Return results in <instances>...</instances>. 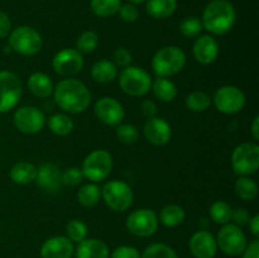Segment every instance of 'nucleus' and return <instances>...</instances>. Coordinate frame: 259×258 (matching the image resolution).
<instances>
[{
  "mask_svg": "<svg viewBox=\"0 0 259 258\" xmlns=\"http://www.w3.org/2000/svg\"><path fill=\"white\" fill-rule=\"evenodd\" d=\"M76 197H77V201L80 205L85 207H93L100 201L101 189L94 182H90V184H86L80 187Z\"/></svg>",
  "mask_w": 259,
  "mask_h": 258,
  "instance_id": "obj_30",
  "label": "nucleus"
},
{
  "mask_svg": "<svg viewBox=\"0 0 259 258\" xmlns=\"http://www.w3.org/2000/svg\"><path fill=\"white\" fill-rule=\"evenodd\" d=\"M101 197L109 209L116 212H124L133 204L134 194L126 182L111 180L101 189Z\"/></svg>",
  "mask_w": 259,
  "mask_h": 258,
  "instance_id": "obj_6",
  "label": "nucleus"
},
{
  "mask_svg": "<svg viewBox=\"0 0 259 258\" xmlns=\"http://www.w3.org/2000/svg\"><path fill=\"white\" fill-rule=\"evenodd\" d=\"M235 194L243 201H253L258 196L257 182L249 176H239L234 184Z\"/></svg>",
  "mask_w": 259,
  "mask_h": 258,
  "instance_id": "obj_29",
  "label": "nucleus"
},
{
  "mask_svg": "<svg viewBox=\"0 0 259 258\" xmlns=\"http://www.w3.org/2000/svg\"><path fill=\"white\" fill-rule=\"evenodd\" d=\"M177 9V0H147L146 10L156 19L169 18Z\"/></svg>",
  "mask_w": 259,
  "mask_h": 258,
  "instance_id": "obj_26",
  "label": "nucleus"
},
{
  "mask_svg": "<svg viewBox=\"0 0 259 258\" xmlns=\"http://www.w3.org/2000/svg\"><path fill=\"white\" fill-rule=\"evenodd\" d=\"M248 227H249L250 233H252L255 238H258L259 235V215L258 214H255L254 217H250L249 223H248Z\"/></svg>",
  "mask_w": 259,
  "mask_h": 258,
  "instance_id": "obj_47",
  "label": "nucleus"
},
{
  "mask_svg": "<svg viewBox=\"0 0 259 258\" xmlns=\"http://www.w3.org/2000/svg\"><path fill=\"white\" fill-rule=\"evenodd\" d=\"M237 20L235 8L229 0H211L202 12V27L214 35L227 34Z\"/></svg>",
  "mask_w": 259,
  "mask_h": 258,
  "instance_id": "obj_2",
  "label": "nucleus"
},
{
  "mask_svg": "<svg viewBox=\"0 0 259 258\" xmlns=\"http://www.w3.org/2000/svg\"><path fill=\"white\" fill-rule=\"evenodd\" d=\"M192 53L195 60L201 65H211L219 56V43L210 34L200 35L195 40Z\"/></svg>",
  "mask_w": 259,
  "mask_h": 258,
  "instance_id": "obj_20",
  "label": "nucleus"
},
{
  "mask_svg": "<svg viewBox=\"0 0 259 258\" xmlns=\"http://www.w3.org/2000/svg\"><path fill=\"white\" fill-rule=\"evenodd\" d=\"M141 258H179V255H177L176 250L169 247L168 244L152 243L143 250Z\"/></svg>",
  "mask_w": 259,
  "mask_h": 258,
  "instance_id": "obj_34",
  "label": "nucleus"
},
{
  "mask_svg": "<svg viewBox=\"0 0 259 258\" xmlns=\"http://www.w3.org/2000/svg\"><path fill=\"white\" fill-rule=\"evenodd\" d=\"M9 47L13 52L23 56H34L42 50L43 38L39 32L28 25H20L12 29L8 37Z\"/></svg>",
  "mask_w": 259,
  "mask_h": 258,
  "instance_id": "obj_5",
  "label": "nucleus"
},
{
  "mask_svg": "<svg viewBox=\"0 0 259 258\" xmlns=\"http://www.w3.org/2000/svg\"><path fill=\"white\" fill-rule=\"evenodd\" d=\"M46 121H47L50 131L53 134L60 137L68 136L73 131V128H75V123H73L72 118L65 113L53 114Z\"/></svg>",
  "mask_w": 259,
  "mask_h": 258,
  "instance_id": "obj_28",
  "label": "nucleus"
},
{
  "mask_svg": "<svg viewBox=\"0 0 259 258\" xmlns=\"http://www.w3.org/2000/svg\"><path fill=\"white\" fill-rule=\"evenodd\" d=\"M116 136L119 141L124 144H133L138 141V129L133 124H119L116 125Z\"/></svg>",
  "mask_w": 259,
  "mask_h": 258,
  "instance_id": "obj_38",
  "label": "nucleus"
},
{
  "mask_svg": "<svg viewBox=\"0 0 259 258\" xmlns=\"http://www.w3.org/2000/svg\"><path fill=\"white\" fill-rule=\"evenodd\" d=\"M118 13L121 19L126 23H134L139 17L138 8L134 4H131V3L120 5V9H119Z\"/></svg>",
  "mask_w": 259,
  "mask_h": 258,
  "instance_id": "obj_41",
  "label": "nucleus"
},
{
  "mask_svg": "<svg viewBox=\"0 0 259 258\" xmlns=\"http://www.w3.org/2000/svg\"><path fill=\"white\" fill-rule=\"evenodd\" d=\"M120 0H91L90 7L95 15L100 18H109L115 15L120 9Z\"/></svg>",
  "mask_w": 259,
  "mask_h": 258,
  "instance_id": "obj_32",
  "label": "nucleus"
},
{
  "mask_svg": "<svg viewBox=\"0 0 259 258\" xmlns=\"http://www.w3.org/2000/svg\"><path fill=\"white\" fill-rule=\"evenodd\" d=\"M73 252V243L66 235H55L48 238L40 247L42 258H71Z\"/></svg>",
  "mask_w": 259,
  "mask_h": 258,
  "instance_id": "obj_18",
  "label": "nucleus"
},
{
  "mask_svg": "<svg viewBox=\"0 0 259 258\" xmlns=\"http://www.w3.org/2000/svg\"><path fill=\"white\" fill-rule=\"evenodd\" d=\"M232 206L228 204L227 201H223V200H218V201L212 202L211 206H210L209 214L210 218L214 223L220 225H225L230 222V218H232Z\"/></svg>",
  "mask_w": 259,
  "mask_h": 258,
  "instance_id": "obj_33",
  "label": "nucleus"
},
{
  "mask_svg": "<svg viewBox=\"0 0 259 258\" xmlns=\"http://www.w3.org/2000/svg\"><path fill=\"white\" fill-rule=\"evenodd\" d=\"M37 167L27 161H19L10 168L9 176L12 181L17 185H29L35 181Z\"/></svg>",
  "mask_w": 259,
  "mask_h": 258,
  "instance_id": "obj_24",
  "label": "nucleus"
},
{
  "mask_svg": "<svg viewBox=\"0 0 259 258\" xmlns=\"http://www.w3.org/2000/svg\"><path fill=\"white\" fill-rule=\"evenodd\" d=\"M242 254L243 258H259V240L257 238L247 245Z\"/></svg>",
  "mask_w": 259,
  "mask_h": 258,
  "instance_id": "obj_46",
  "label": "nucleus"
},
{
  "mask_svg": "<svg viewBox=\"0 0 259 258\" xmlns=\"http://www.w3.org/2000/svg\"><path fill=\"white\" fill-rule=\"evenodd\" d=\"M114 63L116 67H128L131 66L132 61H133V56H132L131 51H128L124 47H119L114 51Z\"/></svg>",
  "mask_w": 259,
  "mask_h": 258,
  "instance_id": "obj_40",
  "label": "nucleus"
},
{
  "mask_svg": "<svg viewBox=\"0 0 259 258\" xmlns=\"http://www.w3.org/2000/svg\"><path fill=\"white\" fill-rule=\"evenodd\" d=\"M232 167L239 176H250L259 168V146L255 142H244L232 153Z\"/></svg>",
  "mask_w": 259,
  "mask_h": 258,
  "instance_id": "obj_8",
  "label": "nucleus"
},
{
  "mask_svg": "<svg viewBox=\"0 0 259 258\" xmlns=\"http://www.w3.org/2000/svg\"><path fill=\"white\" fill-rule=\"evenodd\" d=\"M211 101L218 111L227 115H233L244 108L247 100L242 89L234 85H224L215 91Z\"/></svg>",
  "mask_w": 259,
  "mask_h": 258,
  "instance_id": "obj_12",
  "label": "nucleus"
},
{
  "mask_svg": "<svg viewBox=\"0 0 259 258\" xmlns=\"http://www.w3.org/2000/svg\"><path fill=\"white\" fill-rule=\"evenodd\" d=\"M83 177L82 171L78 167H68L65 171H62V185L65 186H77L82 182Z\"/></svg>",
  "mask_w": 259,
  "mask_h": 258,
  "instance_id": "obj_39",
  "label": "nucleus"
},
{
  "mask_svg": "<svg viewBox=\"0 0 259 258\" xmlns=\"http://www.w3.org/2000/svg\"><path fill=\"white\" fill-rule=\"evenodd\" d=\"M109 258H141V253L132 245H120L114 249Z\"/></svg>",
  "mask_w": 259,
  "mask_h": 258,
  "instance_id": "obj_42",
  "label": "nucleus"
},
{
  "mask_svg": "<svg viewBox=\"0 0 259 258\" xmlns=\"http://www.w3.org/2000/svg\"><path fill=\"white\" fill-rule=\"evenodd\" d=\"M28 90L32 95L39 99H47L53 94V81L47 73L45 72H34L29 76L27 81Z\"/></svg>",
  "mask_w": 259,
  "mask_h": 258,
  "instance_id": "obj_22",
  "label": "nucleus"
},
{
  "mask_svg": "<svg viewBox=\"0 0 259 258\" xmlns=\"http://www.w3.org/2000/svg\"><path fill=\"white\" fill-rule=\"evenodd\" d=\"M90 75L95 82L110 83L118 76V67L113 61L99 60L91 66Z\"/></svg>",
  "mask_w": 259,
  "mask_h": 258,
  "instance_id": "obj_23",
  "label": "nucleus"
},
{
  "mask_svg": "<svg viewBox=\"0 0 259 258\" xmlns=\"http://www.w3.org/2000/svg\"><path fill=\"white\" fill-rule=\"evenodd\" d=\"M143 133L147 141L153 146H164L172 138V128L168 121L159 116L147 119L143 126Z\"/></svg>",
  "mask_w": 259,
  "mask_h": 258,
  "instance_id": "obj_16",
  "label": "nucleus"
},
{
  "mask_svg": "<svg viewBox=\"0 0 259 258\" xmlns=\"http://www.w3.org/2000/svg\"><path fill=\"white\" fill-rule=\"evenodd\" d=\"M46 115L40 109L27 105L17 109L13 115V123L19 132L24 134L39 133L46 125Z\"/></svg>",
  "mask_w": 259,
  "mask_h": 258,
  "instance_id": "obj_13",
  "label": "nucleus"
},
{
  "mask_svg": "<svg viewBox=\"0 0 259 258\" xmlns=\"http://www.w3.org/2000/svg\"><path fill=\"white\" fill-rule=\"evenodd\" d=\"M94 113L101 123L110 126L119 125L125 118L124 106L121 105L120 101L111 96H104L99 99L94 106Z\"/></svg>",
  "mask_w": 259,
  "mask_h": 258,
  "instance_id": "obj_15",
  "label": "nucleus"
},
{
  "mask_svg": "<svg viewBox=\"0 0 259 258\" xmlns=\"http://www.w3.org/2000/svg\"><path fill=\"white\" fill-rule=\"evenodd\" d=\"M119 85L128 96L141 98L151 91L152 77L144 68L131 65L119 73Z\"/></svg>",
  "mask_w": 259,
  "mask_h": 258,
  "instance_id": "obj_4",
  "label": "nucleus"
},
{
  "mask_svg": "<svg viewBox=\"0 0 259 258\" xmlns=\"http://www.w3.org/2000/svg\"><path fill=\"white\" fill-rule=\"evenodd\" d=\"M186 53L177 46H166L154 53L152 68L157 77H171L181 72L186 66Z\"/></svg>",
  "mask_w": 259,
  "mask_h": 258,
  "instance_id": "obj_3",
  "label": "nucleus"
},
{
  "mask_svg": "<svg viewBox=\"0 0 259 258\" xmlns=\"http://www.w3.org/2000/svg\"><path fill=\"white\" fill-rule=\"evenodd\" d=\"M125 227L128 232L136 237H151L158 229V215L152 209H137L128 215Z\"/></svg>",
  "mask_w": 259,
  "mask_h": 258,
  "instance_id": "obj_11",
  "label": "nucleus"
},
{
  "mask_svg": "<svg viewBox=\"0 0 259 258\" xmlns=\"http://www.w3.org/2000/svg\"><path fill=\"white\" fill-rule=\"evenodd\" d=\"M230 220H233V224L238 225V227H244V225H248V223H249L250 214L244 207H237V209L232 210Z\"/></svg>",
  "mask_w": 259,
  "mask_h": 258,
  "instance_id": "obj_43",
  "label": "nucleus"
},
{
  "mask_svg": "<svg viewBox=\"0 0 259 258\" xmlns=\"http://www.w3.org/2000/svg\"><path fill=\"white\" fill-rule=\"evenodd\" d=\"M151 90L153 91L154 96L163 103L174 101L179 93L176 83L169 80L168 77H157L156 80H152Z\"/></svg>",
  "mask_w": 259,
  "mask_h": 258,
  "instance_id": "obj_25",
  "label": "nucleus"
},
{
  "mask_svg": "<svg viewBox=\"0 0 259 258\" xmlns=\"http://www.w3.org/2000/svg\"><path fill=\"white\" fill-rule=\"evenodd\" d=\"M215 239H217L218 248L224 254L230 257L242 254L248 245V239L242 228L230 223L220 228Z\"/></svg>",
  "mask_w": 259,
  "mask_h": 258,
  "instance_id": "obj_9",
  "label": "nucleus"
},
{
  "mask_svg": "<svg viewBox=\"0 0 259 258\" xmlns=\"http://www.w3.org/2000/svg\"><path fill=\"white\" fill-rule=\"evenodd\" d=\"M53 99L68 114H81L90 106L91 93L82 81L73 77L61 80L53 89Z\"/></svg>",
  "mask_w": 259,
  "mask_h": 258,
  "instance_id": "obj_1",
  "label": "nucleus"
},
{
  "mask_svg": "<svg viewBox=\"0 0 259 258\" xmlns=\"http://www.w3.org/2000/svg\"><path fill=\"white\" fill-rule=\"evenodd\" d=\"M186 218V212H185L184 207L180 206L177 204H168L163 206L159 211L158 219L164 227L167 228H175L182 224Z\"/></svg>",
  "mask_w": 259,
  "mask_h": 258,
  "instance_id": "obj_27",
  "label": "nucleus"
},
{
  "mask_svg": "<svg viewBox=\"0 0 259 258\" xmlns=\"http://www.w3.org/2000/svg\"><path fill=\"white\" fill-rule=\"evenodd\" d=\"M142 113L146 116L147 119H151L153 116H157V105L153 100H149V99H146V100L142 103Z\"/></svg>",
  "mask_w": 259,
  "mask_h": 258,
  "instance_id": "obj_45",
  "label": "nucleus"
},
{
  "mask_svg": "<svg viewBox=\"0 0 259 258\" xmlns=\"http://www.w3.org/2000/svg\"><path fill=\"white\" fill-rule=\"evenodd\" d=\"M76 258H109L110 249L104 240L96 238H86L77 243L75 252Z\"/></svg>",
  "mask_w": 259,
  "mask_h": 258,
  "instance_id": "obj_21",
  "label": "nucleus"
},
{
  "mask_svg": "<svg viewBox=\"0 0 259 258\" xmlns=\"http://www.w3.org/2000/svg\"><path fill=\"white\" fill-rule=\"evenodd\" d=\"M83 67V56L76 48H63L52 60V68L62 77H73Z\"/></svg>",
  "mask_w": 259,
  "mask_h": 258,
  "instance_id": "obj_14",
  "label": "nucleus"
},
{
  "mask_svg": "<svg viewBox=\"0 0 259 258\" xmlns=\"http://www.w3.org/2000/svg\"><path fill=\"white\" fill-rule=\"evenodd\" d=\"M12 32V22L7 13L0 12V39L9 37Z\"/></svg>",
  "mask_w": 259,
  "mask_h": 258,
  "instance_id": "obj_44",
  "label": "nucleus"
},
{
  "mask_svg": "<svg viewBox=\"0 0 259 258\" xmlns=\"http://www.w3.org/2000/svg\"><path fill=\"white\" fill-rule=\"evenodd\" d=\"M189 248L195 258H214L218 252L217 239L207 230H199L190 238Z\"/></svg>",
  "mask_w": 259,
  "mask_h": 258,
  "instance_id": "obj_17",
  "label": "nucleus"
},
{
  "mask_svg": "<svg viewBox=\"0 0 259 258\" xmlns=\"http://www.w3.org/2000/svg\"><path fill=\"white\" fill-rule=\"evenodd\" d=\"M35 182L38 186L46 192H57L60 191L62 185V171L60 167L55 163H43L38 167Z\"/></svg>",
  "mask_w": 259,
  "mask_h": 258,
  "instance_id": "obj_19",
  "label": "nucleus"
},
{
  "mask_svg": "<svg viewBox=\"0 0 259 258\" xmlns=\"http://www.w3.org/2000/svg\"><path fill=\"white\" fill-rule=\"evenodd\" d=\"M211 98L205 91H192L185 100V105L194 113H204L211 105Z\"/></svg>",
  "mask_w": 259,
  "mask_h": 258,
  "instance_id": "obj_31",
  "label": "nucleus"
},
{
  "mask_svg": "<svg viewBox=\"0 0 259 258\" xmlns=\"http://www.w3.org/2000/svg\"><path fill=\"white\" fill-rule=\"evenodd\" d=\"M129 2H131V4L138 5V4H142V3H144L146 0H129Z\"/></svg>",
  "mask_w": 259,
  "mask_h": 258,
  "instance_id": "obj_49",
  "label": "nucleus"
},
{
  "mask_svg": "<svg viewBox=\"0 0 259 258\" xmlns=\"http://www.w3.org/2000/svg\"><path fill=\"white\" fill-rule=\"evenodd\" d=\"M99 46V35L94 30H85L80 34L76 42V50L80 53H91Z\"/></svg>",
  "mask_w": 259,
  "mask_h": 258,
  "instance_id": "obj_36",
  "label": "nucleus"
},
{
  "mask_svg": "<svg viewBox=\"0 0 259 258\" xmlns=\"http://www.w3.org/2000/svg\"><path fill=\"white\" fill-rule=\"evenodd\" d=\"M250 133H252V137L254 141H258L259 139V116L255 115L254 119L252 121V126H250Z\"/></svg>",
  "mask_w": 259,
  "mask_h": 258,
  "instance_id": "obj_48",
  "label": "nucleus"
},
{
  "mask_svg": "<svg viewBox=\"0 0 259 258\" xmlns=\"http://www.w3.org/2000/svg\"><path fill=\"white\" fill-rule=\"evenodd\" d=\"M202 29L204 27H202L201 19L197 17H187L180 24V32L186 38H197L201 34Z\"/></svg>",
  "mask_w": 259,
  "mask_h": 258,
  "instance_id": "obj_37",
  "label": "nucleus"
},
{
  "mask_svg": "<svg viewBox=\"0 0 259 258\" xmlns=\"http://www.w3.org/2000/svg\"><path fill=\"white\" fill-rule=\"evenodd\" d=\"M23 94L20 78L12 71H0V114L13 110Z\"/></svg>",
  "mask_w": 259,
  "mask_h": 258,
  "instance_id": "obj_10",
  "label": "nucleus"
},
{
  "mask_svg": "<svg viewBox=\"0 0 259 258\" xmlns=\"http://www.w3.org/2000/svg\"><path fill=\"white\" fill-rule=\"evenodd\" d=\"M113 157L105 149H95L85 157L82 162L83 177L89 181L98 184L108 179L113 169Z\"/></svg>",
  "mask_w": 259,
  "mask_h": 258,
  "instance_id": "obj_7",
  "label": "nucleus"
},
{
  "mask_svg": "<svg viewBox=\"0 0 259 258\" xmlns=\"http://www.w3.org/2000/svg\"><path fill=\"white\" fill-rule=\"evenodd\" d=\"M89 228L82 220L72 219L66 224V237L72 243H80L88 238Z\"/></svg>",
  "mask_w": 259,
  "mask_h": 258,
  "instance_id": "obj_35",
  "label": "nucleus"
}]
</instances>
